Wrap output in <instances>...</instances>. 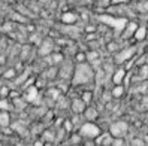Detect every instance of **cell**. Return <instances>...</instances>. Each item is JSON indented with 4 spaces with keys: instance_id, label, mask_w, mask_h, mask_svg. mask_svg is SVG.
I'll return each instance as SVG.
<instances>
[{
    "instance_id": "1",
    "label": "cell",
    "mask_w": 148,
    "mask_h": 146,
    "mask_svg": "<svg viewBox=\"0 0 148 146\" xmlns=\"http://www.w3.org/2000/svg\"><path fill=\"white\" fill-rule=\"evenodd\" d=\"M79 134L82 136L84 140H94L100 133H102V128L96 124V122H84L81 127H79Z\"/></svg>"
},
{
    "instance_id": "2",
    "label": "cell",
    "mask_w": 148,
    "mask_h": 146,
    "mask_svg": "<svg viewBox=\"0 0 148 146\" xmlns=\"http://www.w3.org/2000/svg\"><path fill=\"white\" fill-rule=\"evenodd\" d=\"M108 133L114 137V139H120V137H126L129 133V124L126 121H115L112 122L108 128Z\"/></svg>"
},
{
    "instance_id": "3",
    "label": "cell",
    "mask_w": 148,
    "mask_h": 146,
    "mask_svg": "<svg viewBox=\"0 0 148 146\" xmlns=\"http://www.w3.org/2000/svg\"><path fill=\"white\" fill-rule=\"evenodd\" d=\"M56 51V42L51 39V37H43L42 40V43L38 46V55L42 57V58H45V57H49L51 54H53Z\"/></svg>"
},
{
    "instance_id": "4",
    "label": "cell",
    "mask_w": 148,
    "mask_h": 146,
    "mask_svg": "<svg viewBox=\"0 0 148 146\" xmlns=\"http://www.w3.org/2000/svg\"><path fill=\"white\" fill-rule=\"evenodd\" d=\"M126 76H127V70L123 67V66H117L115 67V70L114 73L111 75V81L114 85H124V79H126Z\"/></svg>"
},
{
    "instance_id": "5",
    "label": "cell",
    "mask_w": 148,
    "mask_h": 146,
    "mask_svg": "<svg viewBox=\"0 0 148 146\" xmlns=\"http://www.w3.org/2000/svg\"><path fill=\"white\" fill-rule=\"evenodd\" d=\"M85 109H87V105L79 98V96L71 98V112L73 115H82Z\"/></svg>"
},
{
    "instance_id": "6",
    "label": "cell",
    "mask_w": 148,
    "mask_h": 146,
    "mask_svg": "<svg viewBox=\"0 0 148 146\" xmlns=\"http://www.w3.org/2000/svg\"><path fill=\"white\" fill-rule=\"evenodd\" d=\"M47 82H54L58 79V66H48L45 67L43 73L40 75Z\"/></svg>"
},
{
    "instance_id": "7",
    "label": "cell",
    "mask_w": 148,
    "mask_h": 146,
    "mask_svg": "<svg viewBox=\"0 0 148 146\" xmlns=\"http://www.w3.org/2000/svg\"><path fill=\"white\" fill-rule=\"evenodd\" d=\"M94 142H96V145H97V146H112L114 137H112L108 131H102V133L94 139Z\"/></svg>"
},
{
    "instance_id": "8",
    "label": "cell",
    "mask_w": 148,
    "mask_h": 146,
    "mask_svg": "<svg viewBox=\"0 0 148 146\" xmlns=\"http://www.w3.org/2000/svg\"><path fill=\"white\" fill-rule=\"evenodd\" d=\"M82 118H84L85 122H96L99 118V110L93 106H87V109L82 113Z\"/></svg>"
},
{
    "instance_id": "9",
    "label": "cell",
    "mask_w": 148,
    "mask_h": 146,
    "mask_svg": "<svg viewBox=\"0 0 148 146\" xmlns=\"http://www.w3.org/2000/svg\"><path fill=\"white\" fill-rule=\"evenodd\" d=\"M138 27H139V25L135 21H129L124 25V30L121 31V37H123V39H132L135 36V31L138 30Z\"/></svg>"
},
{
    "instance_id": "10",
    "label": "cell",
    "mask_w": 148,
    "mask_h": 146,
    "mask_svg": "<svg viewBox=\"0 0 148 146\" xmlns=\"http://www.w3.org/2000/svg\"><path fill=\"white\" fill-rule=\"evenodd\" d=\"M78 20H79V15H78L76 12H72V11L63 12L62 16H60V21H62L63 24H66V25L75 24V22H78Z\"/></svg>"
},
{
    "instance_id": "11",
    "label": "cell",
    "mask_w": 148,
    "mask_h": 146,
    "mask_svg": "<svg viewBox=\"0 0 148 146\" xmlns=\"http://www.w3.org/2000/svg\"><path fill=\"white\" fill-rule=\"evenodd\" d=\"M12 125V115L9 110H0V130Z\"/></svg>"
},
{
    "instance_id": "12",
    "label": "cell",
    "mask_w": 148,
    "mask_h": 146,
    "mask_svg": "<svg viewBox=\"0 0 148 146\" xmlns=\"http://www.w3.org/2000/svg\"><path fill=\"white\" fill-rule=\"evenodd\" d=\"M111 97L112 98H121V97H124V94H126V87L124 85H112V88H111Z\"/></svg>"
},
{
    "instance_id": "13",
    "label": "cell",
    "mask_w": 148,
    "mask_h": 146,
    "mask_svg": "<svg viewBox=\"0 0 148 146\" xmlns=\"http://www.w3.org/2000/svg\"><path fill=\"white\" fill-rule=\"evenodd\" d=\"M49 60H51V66H60L66 58H64V54L62 51H54V52L49 55Z\"/></svg>"
},
{
    "instance_id": "14",
    "label": "cell",
    "mask_w": 148,
    "mask_h": 146,
    "mask_svg": "<svg viewBox=\"0 0 148 146\" xmlns=\"http://www.w3.org/2000/svg\"><path fill=\"white\" fill-rule=\"evenodd\" d=\"M121 49H123V48L120 46V43H118L117 40H114V39L108 40V43H106V51H108L109 54H112V55H117Z\"/></svg>"
},
{
    "instance_id": "15",
    "label": "cell",
    "mask_w": 148,
    "mask_h": 146,
    "mask_svg": "<svg viewBox=\"0 0 148 146\" xmlns=\"http://www.w3.org/2000/svg\"><path fill=\"white\" fill-rule=\"evenodd\" d=\"M67 139H69V146H72V145H82L84 139H82V136L79 134V131H73L67 136Z\"/></svg>"
},
{
    "instance_id": "16",
    "label": "cell",
    "mask_w": 148,
    "mask_h": 146,
    "mask_svg": "<svg viewBox=\"0 0 148 146\" xmlns=\"http://www.w3.org/2000/svg\"><path fill=\"white\" fill-rule=\"evenodd\" d=\"M93 91L91 90H84L81 94H79V98L85 103L87 106H91V103H93Z\"/></svg>"
},
{
    "instance_id": "17",
    "label": "cell",
    "mask_w": 148,
    "mask_h": 146,
    "mask_svg": "<svg viewBox=\"0 0 148 146\" xmlns=\"http://www.w3.org/2000/svg\"><path fill=\"white\" fill-rule=\"evenodd\" d=\"M73 61H75L76 64H84V63H87V51H82V49L76 51L75 55H73Z\"/></svg>"
},
{
    "instance_id": "18",
    "label": "cell",
    "mask_w": 148,
    "mask_h": 146,
    "mask_svg": "<svg viewBox=\"0 0 148 146\" xmlns=\"http://www.w3.org/2000/svg\"><path fill=\"white\" fill-rule=\"evenodd\" d=\"M42 40H43V37L40 36V33H33V34H30L29 36V39H27V42H29V45H32V46H39L40 43H42Z\"/></svg>"
},
{
    "instance_id": "19",
    "label": "cell",
    "mask_w": 148,
    "mask_h": 146,
    "mask_svg": "<svg viewBox=\"0 0 148 146\" xmlns=\"http://www.w3.org/2000/svg\"><path fill=\"white\" fill-rule=\"evenodd\" d=\"M147 36H148V33H147V29H145V27H142V25H139V27H138V30L135 31L133 40H135V42H141V40H144V39H145Z\"/></svg>"
},
{
    "instance_id": "20",
    "label": "cell",
    "mask_w": 148,
    "mask_h": 146,
    "mask_svg": "<svg viewBox=\"0 0 148 146\" xmlns=\"http://www.w3.org/2000/svg\"><path fill=\"white\" fill-rule=\"evenodd\" d=\"M18 76V72L15 70V67H8L6 70L2 73V78L6 79V81H11V79H15Z\"/></svg>"
},
{
    "instance_id": "21",
    "label": "cell",
    "mask_w": 148,
    "mask_h": 146,
    "mask_svg": "<svg viewBox=\"0 0 148 146\" xmlns=\"http://www.w3.org/2000/svg\"><path fill=\"white\" fill-rule=\"evenodd\" d=\"M99 58H100V54H99L97 49H90V51H87V63H88V64H93L96 60L99 61Z\"/></svg>"
},
{
    "instance_id": "22",
    "label": "cell",
    "mask_w": 148,
    "mask_h": 146,
    "mask_svg": "<svg viewBox=\"0 0 148 146\" xmlns=\"http://www.w3.org/2000/svg\"><path fill=\"white\" fill-rule=\"evenodd\" d=\"M138 78L141 81H148V63L144 66H139V70H138Z\"/></svg>"
},
{
    "instance_id": "23",
    "label": "cell",
    "mask_w": 148,
    "mask_h": 146,
    "mask_svg": "<svg viewBox=\"0 0 148 146\" xmlns=\"http://www.w3.org/2000/svg\"><path fill=\"white\" fill-rule=\"evenodd\" d=\"M84 34H94L97 33V24H91V22H87L82 29Z\"/></svg>"
},
{
    "instance_id": "24",
    "label": "cell",
    "mask_w": 148,
    "mask_h": 146,
    "mask_svg": "<svg viewBox=\"0 0 148 146\" xmlns=\"http://www.w3.org/2000/svg\"><path fill=\"white\" fill-rule=\"evenodd\" d=\"M136 9L141 12V14H147L148 12V0H142L136 5Z\"/></svg>"
},
{
    "instance_id": "25",
    "label": "cell",
    "mask_w": 148,
    "mask_h": 146,
    "mask_svg": "<svg viewBox=\"0 0 148 146\" xmlns=\"http://www.w3.org/2000/svg\"><path fill=\"white\" fill-rule=\"evenodd\" d=\"M24 30L27 31L29 34H33V33H36V31H38L36 25L32 24V22H25V24H24Z\"/></svg>"
},
{
    "instance_id": "26",
    "label": "cell",
    "mask_w": 148,
    "mask_h": 146,
    "mask_svg": "<svg viewBox=\"0 0 148 146\" xmlns=\"http://www.w3.org/2000/svg\"><path fill=\"white\" fill-rule=\"evenodd\" d=\"M9 91H11L9 87L2 85V87H0V98H8V96H9Z\"/></svg>"
},
{
    "instance_id": "27",
    "label": "cell",
    "mask_w": 148,
    "mask_h": 146,
    "mask_svg": "<svg viewBox=\"0 0 148 146\" xmlns=\"http://www.w3.org/2000/svg\"><path fill=\"white\" fill-rule=\"evenodd\" d=\"M20 97H23V96H21V91H18V90H12V88H11L8 98H9V100H15V98H20Z\"/></svg>"
},
{
    "instance_id": "28",
    "label": "cell",
    "mask_w": 148,
    "mask_h": 146,
    "mask_svg": "<svg viewBox=\"0 0 148 146\" xmlns=\"http://www.w3.org/2000/svg\"><path fill=\"white\" fill-rule=\"evenodd\" d=\"M129 2H130V0H111L109 6H124Z\"/></svg>"
},
{
    "instance_id": "29",
    "label": "cell",
    "mask_w": 148,
    "mask_h": 146,
    "mask_svg": "<svg viewBox=\"0 0 148 146\" xmlns=\"http://www.w3.org/2000/svg\"><path fill=\"white\" fill-rule=\"evenodd\" d=\"M82 146H97V145H96L94 140H88V139H87V140L82 142Z\"/></svg>"
},
{
    "instance_id": "30",
    "label": "cell",
    "mask_w": 148,
    "mask_h": 146,
    "mask_svg": "<svg viewBox=\"0 0 148 146\" xmlns=\"http://www.w3.org/2000/svg\"><path fill=\"white\" fill-rule=\"evenodd\" d=\"M6 60H8V58H6L5 54H0V66H3V64L6 63Z\"/></svg>"
},
{
    "instance_id": "31",
    "label": "cell",
    "mask_w": 148,
    "mask_h": 146,
    "mask_svg": "<svg viewBox=\"0 0 148 146\" xmlns=\"http://www.w3.org/2000/svg\"><path fill=\"white\" fill-rule=\"evenodd\" d=\"M0 146H6V145H5V142H3V140H0Z\"/></svg>"
},
{
    "instance_id": "32",
    "label": "cell",
    "mask_w": 148,
    "mask_h": 146,
    "mask_svg": "<svg viewBox=\"0 0 148 146\" xmlns=\"http://www.w3.org/2000/svg\"><path fill=\"white\" fill-rule=\"evenodd\" d=\"M91 2H94V3H99V2H102V0H91Z\"/></svg>"
},
{
    "instance_id": "33",
    "label": "cell",
    "mask_w": 148,
    "mask_h": 146,
    "mask_svg": "<svg viewBox=\"0 0 148 146\" xmlns=\"http://www.w3.org/2000/svg\"><path fill=\"white\" fill-rule=\"evenodd\" d=\"M6 146H16V145H12V143H8Z\"/></svg>"
},
{
    "instance_id": "34",
    "label": "cell",
    "mask_w": 148,
    "mask_h": 146,
    "mask_svg": "<svg viewBox=\"0 0 148 146\" xmlns=\"http://www.w3.org/2000/svg\"><path fill=\"white\" fill-rule=\"evenodd\" d=\"M72 146H82V145H72Z\"/></svg>"
}]
</instances>
